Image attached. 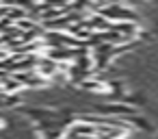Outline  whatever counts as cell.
Masks as SVG:
<instances>
[{"mask_svg":"<svg viewBox=\"0 0 158 139\" xmlns=\"http://www.w3.org/2000/svg\"><path fill=\"white\" fill-rule=\"evenodd\" d=\"M20 104H22L20 93H9L5 89H0V109H11V106H20Z\"/></svg>","mask_w":158,"mask_h":139,"instance_id":"obj_1","label":"cell"},{"mask_svg":"<svg viewBox=\"0 0 158 139\" xmlns=\"http://www.w3.org/2000/svg\"><path fill=\"white\" fill-rule=\"evenodd\" d=\"M121 2H123L126 7H130V9H139V7L147 5V0H121Z\"/></svg>","mask_w":158,"mask_h":139,"instance_id":"obj_2","label":"cell"},{"mask_svg":"<svg viewBox=\"0 0 158 139\" xmlns=\"http://www.w3.org/2000/svg\"><path fill=\"white\" fill-rule=\"evenodd\" d=\"M5 126H7V122H5L2 117H0V128H5Z\"/></svg>","mask_w":158,"mask_h":139,"instance_id":"obj_3","label":"cell"}]
</instances>
